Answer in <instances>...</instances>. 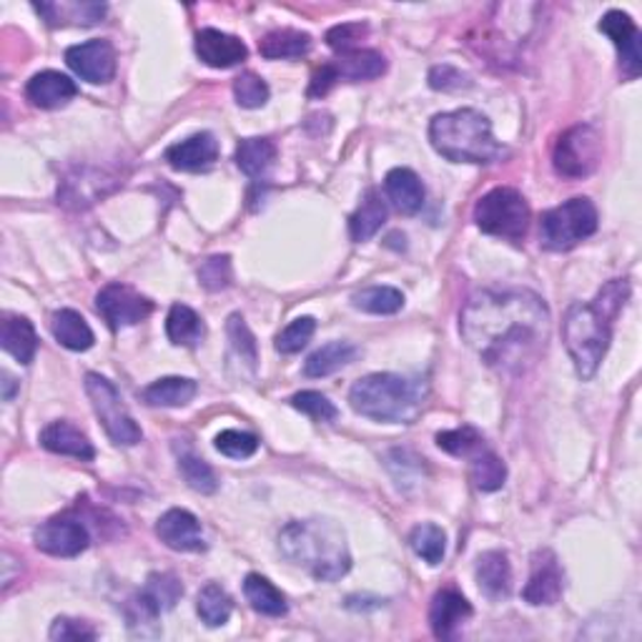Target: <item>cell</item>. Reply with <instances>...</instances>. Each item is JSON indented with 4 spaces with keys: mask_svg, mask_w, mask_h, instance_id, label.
Listing matches in <instances>:
<instances>
[{
    "mask_svg": "<svg viewBox=\"0 0 642 642\" xmlns=\"http://www.w3.org/2000/svg\"><path fill=\"white\" fill-rule=\"evenodd\" d=\"M552 316L544 299L527 289H485L468 299L460 334L482 362L520 374L548 349Z\"/></svg>",
    "mask_w": 642,
    "mask_h": 642,
    "instance_id": "6da1fadb",
    "label": "cell"
},
{
    "mask_svg": "<svg viewBox=\"0 0 642 642\" xmlns=\"http://www.w3.org/2000/svg\"><path fill=\"white\" fill-rule=\"evenodd\" d=\"M630 299V281L612 279L597 292L595 302H575L562 319V341L573 357L579 380H593L608 354L612 324L626 309Z\"/></svg>",
    "mask_w": 642,
    "mask_h": 642,
    "instance_id": "7a4b0ae2",
    "label": "cell"
},
{
    "mask_svg": "<svg viewBox=\"0 0 642 642\" xmlns=\"http://www.w3.org/2000/svg\"><path fill=\"white\" fill-rule=\"evenodd\" d=\"M279 550L319 583H337L351 570L347 534L334 520H294L279 532Z\"/></svg>",
    "mask_w": 642,
    "mask_h": 642,
    "instance_id": "3957f363",
    "label": "cell"
},
{
    "mask_svg": "<svg viewBox=\"0 0 642 642\" xmlns=\"http://www.w3.org/2000/svg\"><path fill=\"white\" fill-rule=\"evenodd\" d=\"M429 144L439 156L454 164L487 166L505 154L503 144L492 136L489 119L474 109L437 113L429 123Z\"/></svg>",
    "mask_w": 642,
    "mask_h": 642,
    "instance_id": "277c9868",
    "label": "cell"
},
{
    "mask_svg": "<svg viewBox=\"0 0 642 642\" xmlns=\"http://www.w3.org/2000/svg\"><path fill=\"white\" fill-rule=\"evenodd\" d=\"M421 392L419 382L404 380L399 374H367L349 392V404L357 415L392 425H409L419 415Z\"/></svg>",
    "mask_w": 642,
    "mask_h": 642,
    "instance_id": "5b68a950",
    "label": "cell"
},
{
    "mask_svg": "<svg viewBox=\"0 0 642 642\" xmlns=\"http://www.w3.org/2000/svg\"><path fill=\"white\" fill-rule=\"evenodd\" d=\"M472 216L482 234L520 244L530 228L532 211L520 191L497 187L474 204Z\"/></svg>",
    "mask_w": 642,
    "mask_h": 642,
    "instance_id": "8992f818",
    "label": "cell"
},
{
    "mask_svg": "<svg viewBox=\"0 0 642 642\" xmlns=\"http://www.w3.org/2000/svg\"><path fill=\"white\" fill-rule=\"evenodd\" d=\"M597 232V209L587 196L565 201L544 211L540 222L542 246L550 251H570Z\"/></svg>",
    "mask_w": 642,
    "mask_h": 642,
    "instance_id": "52a82bcc",
    "label": "cell"
},
{
    "mask_svg": "<svg viewBox=\"0 0 642 642\" xmlns=\"http://www.w3.org/2000/svg\"><path fill=\"white\" fill-rule=\"evenodd\" d=\"M86 394L91 399V407L95 417L105 429V435L111 437L113 444L119 447H134L144 439V432L136 425V419L131 417V412L123 404L121 394L105 376L101 374H86Z\"/></svg>",
    "mask_w": 642,
    "mask_h": 642,
    "instance_id": "ba28073f",
    "label": "cell"
},
{
    "mask_svg": "<svg viewBox=\"0 0 642 642\" xmlns=\"http://www.w3.org/2000/svg\"><path fill=\"white\" fill-rule=\"evenodd\" d=\"M602 158V138L593 123H577L557 138L552 166L562 179H587Z\"/></svg>",
    "mask_w": 642,
    "mask_h": 642,
    "instance_id": "9c48e42d",
    "label": "cell"
},
{
    "mask_svg": "<svg viewBox=\"0 0 642 642\" xmlns=\"http://www.w3.org/2000/svg\"><path fill=\"white\" fill-rule=\"evenodd\" d=\"M95 309L103 316V322L116 331L121 327H134L154 314V302L134 286L121 284H105L99 294H95Z\"/></svg>",
    "mask_w": 642,
    "mask_h": 642,
    "instance_id": "30bf717a",
    "label": "cell"
},
{
    "mask_svg": "<svg viewBox=\"0 0 642 642\" xmlns=\"http://www.w3.org/2000/svg\"><path fill=\"white\" fill-rule=\"evenodd\" d=\"M35 548L46 552L50 557H78L91 544V534H88L86 525L74 517H53V520L43 522L33 534Z\"/></svg>",
    "mask_w": 642,
    "mask_h": 642,
    "instance_id": "8fae6325",
    "label": "cell"
},
{
    "mask_svg": "<svg viewBox=\"0 0 642 642\" xmlns=\"http://www.w3.org/2000/svg\"><path fill=\"white\" fill-rule=\"evenodd\" d=\"M562 587H565V573L555 552L550 548L534 550L530 560V579H527L522 600L527 605H555L562 597Z\"/></svg>",
    "mask_w": 642,
    "mask_h": 642,
    "instance_id": "7c38bea8",
    "label": "cell"
},
{
    "mask_svg": "<svg viewBox=\"0 0 642 642\" xmlns=\"http://www.w3.org/2000/svg\"><path fill=\"white\" fill-rule=\"evenodd\" d=\"M66 64L78 78L88 83H109L116 76V50L111 41L93 38L66 50Z\"/></svg>",
    "mask_w": 642,
    "mask_h": 642,
    "instance_id": "4fadbf2b",
    "label": "cell"
},
{
    "mask_svg": "<svg viewBox=\"0 0 642 642\" xmlns=\"http://www.w3.org/2000/svg\"><path fill=\"white\" fill-rule=\"evenodd\" d=\"M600 31L612 41L620 58V70L628 81H635L642 74V50H640V29L628 13L608 11L600 21Z\"/></svg>",
    "mask_w": 642,
    "mask_h": 642,
    "instance_id": "5bb4252c",
    "label": "cell"
},
{
    "mask_svg": "<svg viewBox=\"0 0 642 642\" xmlns=\"http://www.w3.org/2000/svg\"><path fill=\"white\" fill-rule=\"evenodd\" d=\"M116 176H111L109 171L101 169H76L74 173H68L58 187V204L66 209H88L93 206L95 201L105 193H111L119 187Z\"/></svg>",
    "mask_w": 642,
    "mask_h": 642,
    "instance_id": "9a60e30c",
    "label": "cell"
},
{
    "mask_svg": "<svg viewBox=\"0 0 642 642\" xmlns=\"http://www.w3.org/2000/svg\"><path fill=\"white\" fill-rule=\"evenodd\" d=\"M156 534L166 548L176 552H204L206 540L204 530L196 515H191L189 509L173 507L169 513H164L156 522Z\"/></svg>",
    "mask_w": 642,
    "mask_h": 642,
    "instance_id": "2e32d148",
    "label": "cell"
},
{
    "mask_svg": "<svg viewBox=\"0 0 642 642\" xmlns=\"http://www.w3.org/2000/svg\"><path fill=\"white\" fill-rule=\"evenodd\" d=\"M472 605L468 597L454 587H442L432 597V608H429V626H432L435 638L439 640H454L460 635L464 622L472 618Z\"/></svg>",
    "mask_w": 642,
    "mask_h": 642,
    "instance_id": "e0dca14e",
    "label": "cell"
},
{
    "mask_svg": "<svg viewBox=\"0 0 642 642\" xmlns=\"http://www.w3.org/2000/svg\"><path fill=\"white\" fill-rule=\"evenodd\" d=\"M193 48H196V56L204 60L209 68L222 70L244 64L246 56H249V48L244 46L241 38L216 29L199 31L196 41H193Z\"/></svg>",
    "mask_w": 642,
    "mask_h": 642,
    "instance_id": "ac0fdd59",
    "label": "cell"
},
{
    "mask_svg": "<svg viewBox=\"0 0 642 642\" xmlns=\"http://www.w3.org/2000/svg\"><path fill=\"white\" fill-rule=\"evenodd\" d=\"M164 158L176 171H189V173L206 171L216 164V158H218V140L211 134H206V131L204 134H193L189 138L179 140V144L166 148Z\"/></svg>",
    "mask_w": 642,
    "mask_h": 642,
    "instance_id": "d6986e66",
    "label": "cell"
},
{
    "mask_svg": "<svg viewBox=\"0 0 642 642\" xmlns=\"http://www.w3.org/2000/svg\"><path fill=\"white\" fill-rule=\"evenodd\" d=\"M228 337V372L239 367V380H251L259 367V347L241 314H232L226 322Z\"/></svg>",
    "mask_w": 642,
    "mask_h": 642,
    "instance_id": "ffe728a7",
    "label": "cell"
},
{
    "mask_svg": "<svg viewBox=\"0 0 642 642\" xmlns=\"http://www.w3.org/2000/svg\"><path fill=\"white\" fill-rule=\"evenodd\" d=\"M474 575H477L482 595L492 602H503L513 593V567H509V557L503 550L482 552Z\"/></svg>",
    "mask_w": 642,
    "mask_h": 642,
    "instance_id": "44dd1931",
    "label": "cell"
},
{
    "mask_svg": "<svg viewBox=\"0 0 642 642\" xmlns=\"http://www.w3.org/2000/svg\"><path fill=\"white\" fill-rule=\"evenodd\" d=\"M78 95V86L70 81L68 76L58 74V70H41L35 74L29 83H25V99H29L35 109H60L68 101Z\"/></svg>",
    "mask_w": 642,
    "mask_h": 642,
    "instance_id": "7402d4cb",
    "label": "cell"
},
{
    "mask_svg": "<svg viewBox=\"0 0 642 642\" xmlns=\"http://www.w3.org/2000/svg\"><path fill=\"white\" fill-rule=\"evenodd\" d=\"M329 70L334 81H372V78H380L386 70V60L380 50L372 48H357L349 53H339V58L329 60Z\"/></svg>",
    "mask_w": 642,
    "mask_h": 642,
    "instance_id": "603a6c76",
    "label": "cell"
},
{
    "mask_svg": "<svg viewBox=\"0 0 642 642\" xmlns=\"http://www.w3.org/2000/svg\"><path fill=\"white\" fill-rule=\"evenodd\" d=\"M33 11L38 13L43 21L53 29H64V25H95L101 23L109 8L105 3H78V0H60V3H33Z\"/></svg>",
    "mask_w": 642,
    "mask_h": 642,
    "instance_id": "cb8c5ba5",
    "label": "cell"
},
{
    "mask_svg": "<svg viewBox=\"0 0 642 642\" xmlns=\"http://www.w3.org/2000/svg\"><path fill=\"white\" fill-rule=\"evenodd\" d=\"M384 191L386 199L392 201L394 209L404 216H415L425 206V183H421L419 176L412 169H392L384 179Z\"/></svg>",
    "mask_w": 642,
    "mask_h": 642,
    "instance_id": "d4e9b609",
    "label": "cell"
},
{
    "mask_svg": "<svg viewBox=\"0 0 642 642\" xmlns=\"http://www.w3.org/2000/svg\"><path fill=\"white\" fill-rule=\"evenodd\" d=\"M41 447L53 454L76 457L81 462H91L95 450L81 429L70 425V421H50V425L41 432Z\"/></svg>",
    "mask_w": 642,
    "mask_h": 642,
    "instance_id": "484cf974",
    "label": "cell"
},
{
    "mask_svg": "<svg viewBox=\"0 0 642 642\" xmlns=\"http://www.w3.org/2000/svg\"><path fill=\"white\" fill-rule=\"evenodd\" d=\"M0 345L21 364H31L35 351H38V334H35L33 324L25 316L8 314L3 324H0Z\"/></svg>",
    "mask_w": 642,
    "mask_h": 642,
    "instance_id": "4316f807",
    "label": "cell"
},
{
    "mask_svg": "<svg viewBox=\"0 0 642 642\" xmlns=\"http://www.w3.org/2000/svg\"><path fill=\"white\" fill-rule=\"evenodd\" d=\"M199 384L189 380V376H164L154 384H148L140 392L148 407H187V404L196 397Z\"/></svg>",
    "mask_w": 642,
    "mask_h": 642,
    "instance_id": "83f0119b",
    "label": "cell"
},
{
    "mask_svg": "<svg viewBox=\"0 0 642 642\" xmlns=\"http://www.w3.org/2000/svg\"><path fill=\"white\" fill-rule=\"evenodd\" d=\"M50 334L56 337L60 347L70 351H86L93 347V331L86 319L74 309H58L50 314Z\"/></svg>",
    "mask_w": 642,
    "mask_h": 642,
    "instance_id": "f1b7e54d",
    "label": "cell"
},
{
    "mask_svg": "<svg viewBox=\"0 0 642 642\" xmlns=\"http://www.w3.org/2000/svg\"><path fill=\"white\" fill-rule=\"evenodd\" d=\"M386 222V204L380 189H369L362 204L349 218V234L354 241H369Z\"/></svg>",
    "mask_w": 642,
    "mask_h": 642,
    "instance_id": "f546056e",
    "label": "cell"
},
{
    "mask_svg": "<svg viewBox=\"0 0 642 642\" xmlns=\"http://www.w3.org/2000/svg\"><path fill=\"white\" fill-rule=\"evenodd\" d=\"M166 334L176 347H199L206 337V324L187 304H173L166 316Z\"/></svg>",
    "mask_w": 642,
    "mask_h": 642,
    "instance_id": "4dcf8cb0",
    "label": "cell"
},
{
    "mask_svg": "<svg viewBox=\"0 0 642 642\" xmlns=\"http://www.w3.org/2000/svg\"><path fill=\"white\" fill-rule=\"evenodd\" d=\"M359 357V349L351 345V341H329L322 349H316L314 354L306 359L304 374L312 376V380H322V376H329L347 364L354 362Z\"/></svg>",
    "mask_w": 642,
    "mask_h": 642,
    "instance_id": "1f68e13d",
    "label": "cell"
},
{
    "mask_svg": "<svg viewBox=\"0 0 642 642\" xmlns=\"http://www.w3.org/2000/svg\"><path fill=\"white\" fill-rule=\"evenodd\" d=\"M236 166L249 176V179H261L277 161V146L271 138H244L236 146Z\"/></svg>",
    "mask_w": 642,
    "mask_h": 642,
    "instance_id": "d6a6232c",
    "label": "cell"
},
{
    "mask_svg": "<svg viewBox=\"0 0 642 642\" xmlns=\"http://www.w3.org/2000/svg\"><path fill=\"white\" fill-rule=\"evenodd\" d=\"M244 595H246V602L251 605V610H257L259 615H267V618H284V615L289 612L286 597L281 595L267 577H261L257 573L246 575Z\"/></svg>",
    "mask_w": 642,
    "mask_h": 642,
    "instance_id": "836d02e7",
    "label": "cell"
},
{
    "mask_svg": "<svg viewBox=\"0 0 642 642\" xmlns=\"http://www.w3.org/2000/svg\"><path fill=\"white\" fill-rule=\"evenodd\" d=\"M309 50H312V35L294 31V29L271 31L259 41V53L269 60L302 58Z\"/></svg>",
    "mask_w": 642,
    "mask_h": 642,
    "instance_id": "e575fe53",
    "label": "cell"
},
{
    "mask_svg": "<svg viewBox=\"0 0 642 642\" xmlns=\"http://www.w3.org/2000/svg\"><path fill=\"white\" fill-rule=\"evenodd\" d=\"M232 610H234V600L222 585L209 583L201 587V593L196 597V612L204 626L209 628L226 626L228 618H232Z\"/></svg>",
    "mask_w": 642,
    "mask_h": 642,
    "instance_id": "d590c367",
    "label": "cell"
},
{
    "mask_svg": "<svg viewBox=\"0 0 642 642\" xmlns=\"http://www.w3.org/2000/svg\"><path fill=\"white\" fill-rule=\"evenodd\" d=\"M409 548L415 555L427 562V565H439L447 555V534L442 527L432 522H421L409 532Z\"/></svg>",
    "mask_w": 642,
    "mask_h": 642,
    "instance_id": "8d00e7d4",
    "label": "cell"
},
{
    "mask_svg": "<svg viewBox=\"0 0 642 642\" xmlns=\"http://www.w3.org/2000/svg\"><path fill=\"white\" fill-rule=\"evenodd\" d=\"M470 477L480 492H497L507 480V464L495 452L482 450L477 457H472Z\"/></svg>",
    "mask_w": 642,
    "mask_h": 642,
    "instance_id": "74e56055",
    "label": "cell"
},
{
    "mask_svg": "<svg viewBox=\"0 0 642 642\" xmlns=\"http://www.w3.org/2000/svg\"><path fill=\"white\" fill-rule=\"evenodd\" d=\"M351 304L367 314H397L404 306V294L394 286H369L351 296Z\"/></svg>",
    "mask_w": 642,
    "mask_h": 642,
    "instance_id": "f35d334b",
    "label": "cell"
},
{
    "mask_svg": "<svg viewBox=\"0 0 642 642\" xmlns=\"http://www.w3.org/2000/svg\"><path fill=\"white\" fill-rule=\"evenodd\" d=\"M179 472L183 482H187L193 492H201V495H214V492L218 489L216 472L211 470L201 457H196L189 450L179 452Z\"/></svg>",
    "mask_w": 642,
    "mask_h": 642,
    "instance_id": "ab89813d",
    "label": "cell"
},
{
    "mask_svg": "<svg viewBox=\"0 0 642 642\" xmlns=\"http://www.w3.org/2000/svg\"><path fill=\"white\" fill-rule=\"evenodd\" d=\"M437 447L452 457H477L485 450V437L470 425L437 435Z\"/></svg>",
    "mask_w": 642,
    "mask_h": 642,
    "instance_id": "60d3db41",
    "label": "cell"
},
{
    "mask_svg": "<svg viewBox=\"0 0 642 642\" xmlns=\"http://www.w3.org/2000/svg\"><path fill=\"white\" fill-rule=\"evenodd\" d=\"M316 331V322L312 316H299L292 324H289L286 329H281L277 334V341L274 347L281 354H296V351H302L306 345H309L312 337Z\"/></svg>",
    "mask_w": 642,
    "mask_h": 642,
    "instance_id": "b9f144b4",
    "label": "cell"
},
{
    "mask_svg": "<svg viewBox=\"0 0 642 642\" xmlns=\"http://www.w3.org/2000/svg\"><path fill=\"white\" fill-rule=\"evenodd\" d=\"M234 99L241 109H261L269 101V86L261 76L246 70L234 81Z\"/></svg>",
    "mask_w": 642,
    "mask_h": 642,
    "instance_id": "7bdbcfd3",
    "label": "cell"
},
{
    "mask_svg": "<svg viewBox=\"0 0 642 642\" xmlns=\"http://www.w3.org/2000/svg\"><path fill=\"white\" fill-rule=\"evenodd\" d=\"M289 402H292V407L296 412L312 417L314 421H334L339 417V409L334 407V402H329V397H324L322 392H314V390L296 392Z\"/></svg>",
    "mask_w": 642,
    "mask_h": 642,
    "instance_id": "ee69618b",
    "label": "cell"
},
{
    "mask_svg": "<svg viewBox=\"0 0 642 642\" xmlns=\"http://www.w3.org/2000/svg\"><path fill=\"white\" fill-rule=\"evenodd\" d=\"M199 281L206 292H222V289L232 286V257L216 254V257L201 261Z\"/></svg>",
    "mask_w": 642,
    "mask_h": 642,
    "instance_id": "f6af8a7d",
    "label": "cell"
},
{
    "mask_svg": "<svg viewBox=\"0 0 642 642\" xmlns=\"http://www.w3.org/2000/svg\"><path fill=\"white\" fill-rule=\"evenodd\" d=\"M216 450L232 460H249L257 454L259 439L249 432H239V429H224L222 435L214 439Z\"/></svg>",
    "mask_w": 642,
    "mask_h": 642,
    "instance_id": "bcb514c9",
    "label": "cell"
},
{
    "mask_svg": "<svg viewBox=\"0 0 642 642\" xmlns=\"http://www.w3.org/2000/svg\"><path fill=\"white\" fill-rule=\"evenodd\" d=\"M367 35H369V25L362 21L339 23L327 31V46L337 53H349V50H357L359 41H364Z\"/></svg>",
    "mask_w": 642,
    "mask_h": 642,
    "instance_id": "7dc6e473",
    "label": "cell"
},
{
    "mask_svg": "<svg viewBox=\"0 0 642 642\" xmlns=\"http://www.w3.org/2000/svg\"><path fill=\"white\" fill-rule=\"evenodd\" d=\"M50 640H78V642H86V640H95L99 638V632H95V628L91 626V622L86 620H76V618H56L53 620L50 626V632H48Z\"/></svg>",
    "mask_w": 642,
    "mask_h": 642,
    "instance_id": "c3c4849f",
    "label": "cell"
},
{
    "mask_svg": "<svg viewBox=\"0 0 642 642\" xmlns=\"http://www.w3.org/2000/svg\"><path fill=\"white\" fill-rule=\"evenodd\" d=\"M429 86L435 88V91H462V88L472 86L470 78L462 74V70H457L454 66H435L429 70Z\"/></svg>",
    "mask_w": 642,
    "mask_h": 642,
    "instance_id": "681fc988",
    "label": "cell"
},
{
    "mask_svg": "<svg viewBox=\"0 0 642 642\" xmlns=\"http://www.w3.org/2000/svg\"><path fill=\"white\" fill-rule=\"evenodd\" d=\"M15 390H18V382L13 380L11 374L3 372V399L11 402L15 397Z\"/></svg>",
    "mask_w": 642,
    "mask_h": 642,
    "instance_id": "f907efd6",
    "label": "cell"
}]
</instances>
